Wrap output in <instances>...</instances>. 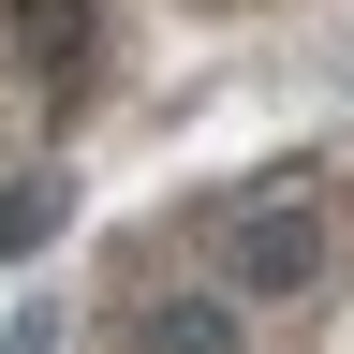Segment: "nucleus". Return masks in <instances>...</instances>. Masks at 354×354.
I'll return each mask as SVG.
<instances>
[{
	"label": "nucleus",
	"instance_id": "1",
	"mask_svg": "<svg viewBox=\"0 0 354 354\" xmlns=\"http://www.w3.org/2000/svg\"><path fill=\"white\" fill-rule=\"evenodd\" d=\"M44 354H354V133L118 221L44 310Z\"/></svg>",
	"mask_w": 354,
	"mask_h": 354
},
{
	"label": "nucleus",
	"instance_id": "3",
	"mask_svg": "<svg viewBox=\"0 0 354 354\" xmlns=\"http://www.w3.org/2000/svg\"><path fill=\"white\" fill-rule=\"evenodd\" d=\"M192 15H251V0H192Z\"/></svg>",
	"mask_w": 354,
	"mask_h": 354
},
{
	"label": "nucleus",
	"instance_id": "2",
	"mask_svg": "<svg viewBox=\"0 0 354 354\" xmlns=\"http://www.w3.org/2000/svg\"><path fill=\"white\" fill-rule=\"evenodd\" d=\"M133 59V15L118 0H0V177L59 162L88 118H104V88Z\"/></svg>",
	"mask_w": 354,
	"mask_h": 354
}]
</instances>
